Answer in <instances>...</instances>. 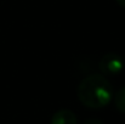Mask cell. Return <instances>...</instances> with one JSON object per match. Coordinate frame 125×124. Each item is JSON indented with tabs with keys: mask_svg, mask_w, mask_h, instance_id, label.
I'll use <instances>...</instances> for the list:
<instances>
[{
	"mask_svg": "<svg viewBox=\"0 0 125 124\" xmlns=\"http://www.w3.org/2000/svg\"><path fill=\"white\" fill-rule=\"evenodd\" d=\"M77 95L85 107L97 110L106 107L113 99V88L102 74H91L78 85Z\"/></svg>",
	"mask_w": 125,
	"mask_h": 124,
	"instance_id": "6da1fadb",
	"label": "cell"
},
{
	"mask_svg": "<svg viewBox=\"0 0 125 124\" xmlns=\"http://www.w3.org/2000/svg\"><path fill=\"white\" fill-rule=\"evenodd\" d=\"M98 68L104 76H117L124 69V61L118 54L108 52L101 57Z\"/></svg>",
	"mask_w": 125,
	"mask_h": 124,
	"instance_id": "7a4b0ae2",
	"label": "cell"
},
{
	"mask_svg": "<svg viewBox=\"0 0 125 124\" xmlns=\"http://www.w3.org/2000/svg\"><path fill=\"white\" fill-rule=\"evenodd\" d=\"M50 124H78V119L71 110H60L52 116Z\"/></svg>",
	"mask_w": 125,
	"mask_h": 124,
	"instance_id": "3957f363",
	"label": "cell"
},
{
	"mask_svg": "<svg viewBox=\"0 0 125 124\" xmlns=\"http://www.w3.org/2000/svg\"><path fill=\"white\" fill-rule=\"evenodd\" d=\"M114 105L115 107L120 111L125 113V86H123L114 96Z\"/></svg>",
	"mask_w": 125,
	"mask_h": 124,
	"instance_id": "277c9868",
	"label": "cell"
},
{
	"mask_svg": "<svg viewBox=\"0 0 125 124\" xmlns=\"http://www.w3.org/2000/svg\"><path fill=\"white\" fill-rule=\"evenodd\" d=\"M84 124H103V122H101L100 119H95V118H91V119H87Z\"/></svg>",
	"mask_w": 125,
	"mask_h": 124,
	"instance_id": "5b68a950",
	"label": "cell"
},
{
	"mask_svg": "<svg viewBox=\"0 0 125 124\" xmlns=\"http://www.w3.org/2000/svg\"><path fill=\"white\" fill-rule=\"evenodd\" d=\"M115 1H117V4H118L119 6L125 7V0H115Z\"/></svg>",
	"mask_w": 125,
	"mask_h": 124,
	"instance_id": "8992f818",
	"label": "cell"
}]
</instances>
